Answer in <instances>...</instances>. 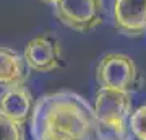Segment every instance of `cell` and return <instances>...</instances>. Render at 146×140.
I'll return each mask as SVG.
<instances>
[{"instance_id": "obj_4", "label": "cell", "mask_w": 146, "mask_h": 140, "mask_svg": "<svg viewBox=\"0 0 146 140\" xmlns=\"http://www.w3.org/2000/svg\"><path fill=\"white\" fill-rule=\"evenodd\" d=\"M94 114L99 124L125 129V121L130 119L131 93L119 90L99 88L94 98Z\"/></svg>"}, {"instance_id": "obj_11", "label": "cell", "mask_w": 146, "mask_h": 140, "mask_svg": "<svg viewBox=\"0 0 146 140\" xmlns=\"http://www.w3.org/2000/svg\"><path fill=\"white\" fill-rule=\"evenodd\" d=\"M42 3H47V5H54V2H55V0H41Z\"/></svg>"}, {"instance_id": "obj_10", "label": "cell", "mask_w": 146, "mask_h": 140, "mask_svg": "<svg viewBox=\"0 0 146 140\" xmlns=\"http://www.w3.org/2000/svg\"><path fill=\"white\" fill-rule=\"evenodd\" d=\"M128 127L138 140H146V104L136 108L128 119Z\"/></svg>"}, {"instance_id": "obj_6", "label": "cell", "mask_w": 146, "mask_h": 140, "mask_svg": "<svg viewBox=\"0 0 146 140\" xmlns=\"http://www.w3.org/2000/svg\"><path fill=\"white\" fill-rule=\"evenodd\" d=\"M112 23L127 38H140L146 33V0H114Z\"/></svg>"}, {"instance_id": "obj_5", "label": "cell", "mask_w": 146, "mask_h": 140, "mask_svg": "<svg viewBox=\"0 0 146 140\" xmlns=\"http://www.w3.org/2000/svg\"><path fill=\"white\" fill-rule=\"evenodd\" d=\"M23 56L28 67L39 73L54 72L62 67V44L52 34H39L28 41Z\"/></svg>"}, {"instance_id": "obj_2", "label": "cell", "mask_w": 146, "mask_h": 140, "mask_svg": "<svg viewBox=\"0 0 146 140\" xmlns=\"http://www.w3.org/2000/svg\"><path fill=\"white\" fill-rule=\"evenodd\" d=\"M96 80L101 88L128 93L140 90L143 85L135 60L122 52H109L101 57L96 67Z\"/></svg>"}, {"instance_id": "obj_7", "label": "cell", "mask_w": 146, "mask_h": 140, "mask_svg": "<svg viewBox=\"0 0 146 140\" xmlns=\"http://www.w3.org/2000/svg\"><path fill=\"white\" fill-rule=\"evenodd\" d=\"M29 70L26 59L23 54L15 49L0 46V88H13L25 86L29 77Z\"/></svg>"}, {"instance_id": "obj_9", "label": "cell", "mask_w": 146, "mask_h": 140, "mask_svg": "<svg viewBox=\"0 0 146 140\" xmlns=\"http://www.w3.org/2000/svg\"><path fill=\"white\" fill-rule=\"evenodd\" d=\"M0 140H25L23 124L0 113Z\"/></svg>"}, {"instance_id": "obj_3", "label": "cell", "mask_w": 146, "mask_h": 140, "mask_svg": "<svg viewBox=\"0 0 146 140\" xmlns=\"http://www.w3.org/2000/svg\"><path fill=\"white\" fill-rule=\"evenodd\" d=\"M52 11L63 26L86 33L104 21V0H55Z\"/></svg>"}, {"instance_id": "obj_1", "label": "cell", "mask_w": 146, "mask_h": 140, "mask_svg": "<svg viewBox=\"0 0 146 140\" xmlns=\"http://www.w3.org/2000/svg\"><path fill=\"white\" fill-rule=\"evenodd\" d=\"M98 129L94 108L75 91H54L37 99L29 117L33 140H86Z\"/></svg>"}, {"instance_id": "obj_8", "label": "cell", "mask_w": 146, "mask_h": 140, "mask_svg": "<svg viewBox=\"0 0 146 140\" xmlns=\"http://www.w3.org/2000/svg\"><path fill=\"white\" fill-rule=\"evenodd\" d=\"M33 108V94L26 86H13L0 93V113L23 125L31 117Z\"/></svg>"}]
</instances>
